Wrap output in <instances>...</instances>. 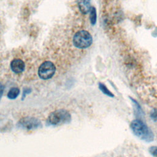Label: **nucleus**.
Listing matches in <instances>:
<instances>
[{
    "mask_svg": "<svg viewBox=\"0 0 157 157\" xmlns=\"http://www.w3.org/2000/svg\"><path fill=\"white\" fill-rule=\"evenodd\" d=\"M130 127L134 134L141 140L147 142H150L153 140V132L141 120L136 119L132 120L131 123Z\"/></svg>",
    "mask_w": 157,
    "mask_h": 157,
    "instance_id": "f257e3e1",
    "label": "nucleus"
},
{
    "mask_svg": "<svg viewBox=\"0 0 157 157\" xmlns=\"http://www.w3.org/2000/svg\"><path fill=\"white\" fill-rule=\"evenodd\" d=\"M71 120L70 113L65 109H58L50 113L47 119L50 125L58 126L69 123Z\"/></svg>",
    "mask_w": 157,
    "mask_h": 157,
    "instance_id": "f03ea898",
    "label": "nucleus"
},
{
    "mask_svg": "<svg viewBox=\"0 0 157 157\" xmlns=\"http://www.w3.org/2000/svg\"><path fill=\"white\" fill-rule=\"evenodd\" d=\"M93 42V38L89 32L85 30L77 31L74 36V45L78 48H86L89 47Z\"/></svg>",
    "mask_w": 157,
    "mask_h": 157,
    "instance_id": "7ed1b4c3",
    "label": "nucleus"
},
{
    "mask_svg": "<svg viewBox=\"0 0 157 157\" xmlns=\"http://www.w3.org/2000/svg\"><path fill=\"white\" fill-rule=\"evenodd\" d=\"M20 129L30 131L37 129L42 126L41 121L33 117H26L21 118L17 124Z\"/></svg>",
    "mask_w": 157,
    "mask_h": 157,
    "instance_id": "20e7f679",
    "label": "nucleus"
},
{
    "mask_svg": "<svg viewBox=\"0 0 157 157\" xmlns=\"http://www.w3.org/2000/svg\"><path fill=\"white\" fill-rule=\"evenodd\" d=\"M56 71L54 64L51 61H45L39 67L38 75L43 80H48L52 78Z\"/></svg>",
    "mask_w": 157,
    "mask_h": 157,
    "instance_id": "39448f33",
    "label": "nucleus"
},
{
    "mask_svg": "<svg viewBox=\"0 0 157 157\" xmlns=\"http://www.w3.org/2000/svg\"><path fill=\"white\" fill-rule=\"evenodd\" d=\"M10 68L14 73L20 74L25 70V64L21 59H14L10 63Z\"/></svg>",
    "mask_w": 157,
    "mask_h": 157,
    "instance_id": "423d86ee",
    "label": "nucleus"
},
{
    "mask_svg": "<svg viewBox=\"0 0 157 157\" xmlns=\"http://www.w3.org/2000/svg\"><path fill=\"white\" fill-rule=\"evenodd\" d=\"M77 4L80 12L83 14H86L90 12L91 7L90 0H77Z\"/></svg>",
    "mask_w": 157,
    "mask_h": 157,
    "instance_id": "0eeeda50",
    "label": "nucleus"
},
{
    "mask_svg": "<svg viewBox=\"0 0 157 157\" xmlns=\"http://www.w3.org/2000/svg\"><path fill=\"white\" fill-rule=\"evenodd\" d=\"M131 102H132L133 106H134V112H135V115L137 117H142L144 113L143 112V110L141 107V106L140 105V104L138 103V102L135 100L134 99L129 97Z\"/></svg>",
    "mask_w": 157,
    "mask_h": 157,
    "instance_id": "6e6552de",
    "label": "nucleus"
},
{
    "mask_svg": "<svg viewBox=\"0 0 157 157\" xmlns=\"http://www.w3.org/2000/svg\"><path fill=\"white\" fill-rule=\"evenodd\" d=\"M20 90L17 87H13L10 88L7 93V98L9 99H16L20 94Z\"/></svg>",
    "mask_w": 157,
    "mask_h": 157,
    "instance_id": "1a4fd4ad",
    "label": "nucleus"
},
{
    "mask_svg": "<svg viewBox=\"0 0 157 157\" xmlns=\"http://www.w3.org/2000/svg\"><path fill=\"white\" fill-rule=\"evenodd\" d=\"M99 90L105 95L110 97V98H113L114 95L107 88V86L102 83H99Z\"/></svg>",
    "mask_w": 157,
    "mask_h": 157,
    "instance_id": "9d476101",
    "label": "nucleus"
},
{
    "mask_svg": "<svg viewBox=\"0 0 157 157\" xmlns=\"http://www.w3.org/2000/svg\"><path fill=\"white\" fill-rule=\"evenodd\" d=\"M90 23L92 25H94L96 23L97 19V15H96V10L94 7H91L90 10Z\"/></svg>",
    "mask_w": 157,
    "mask_h": 157,
    "instance_id": "9b49d317",
    "label": "nucleus"
},
{
    "mask_svg": "<svg viewBox=\"0 0 157 157\" xmlns=\"http://www.w3.org/2000/svg\"><path fill=\"white\" fill-rule=\"evenodd\" d=\"M149 153L153 156L157 157V146H151L148 149Z\"/></svg>",
    "mask_w": 157,
    "mask_h": 157,
    "instance_id": "f8f14e48",
    "label": "nucleus"
},
{
    "mask_svg": "<svg viewBox=\"0 0 157 157\" xmlns=\"http://www.w3.org/2000/svg\"><path fill=\"white\" fill-rule=\"evenodd\" d=\"M150 118L154 121H157V109H153L150 113Z\"/></svg>",
    "mask_w": 157,
    "mask_h": 157,
    "instance_id": "ddd939ff",
    "label": "nucleus"
},
{
    "mask_svg": "<svg viewBox=\"0 0 157 157\" xmlns=\"http://www.w3.org/2000/svg\"><path fill=\"white\" fill-rule=\"evenodd\" d=\"M32 91L31 89L29 88H25L23 90V93H22V96H21V100H24L26 96L28 94H29Z\"/></svg>",
    "mask_w": 157,
    "mask_h": 157,
    "instance_id": "4468645a",
    "label": "nucleus"
},
{
    "mask_svg": "<svg viewBox=\"0 0 157 157\" xmlns=\"http://www.w3.org/2000/svg\"><path fill=\"white\" fill-rule=\"evenodd\" d=\"M4 86L1 83H0V101H1V98L2 96V94H3V93H4Z\"/></svg>",
    "mask_w": 157,
    "mask_h": 157,
    "instance_id": "2eb2a0df",
    "label": "nucleus"
}]
</instances>
